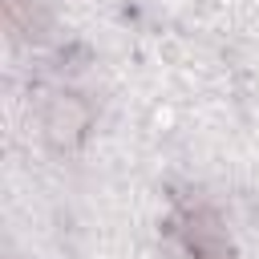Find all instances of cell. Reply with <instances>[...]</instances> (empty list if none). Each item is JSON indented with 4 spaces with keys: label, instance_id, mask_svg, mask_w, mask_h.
Wrapping results in <instances>:
<instances>
[{
    "label": "cell",
    "instance_id": "7a4b0ae2",
    "mask_svg": "<svg viewBox=\"0 0 259 259\" xmlns=\"http://www.w3.org/2000/svg\"><path fill=\"white\" fill-rule=\"evenodd\" d=\"M178 231H182V243H186L190 259H239L223 223H219V214L210 206H186Z\"/></svg>",
    "mask_w": 259,
    "mask_h": 259
},
{
    "label": "cell",
    "instance_id": "3957f363",
    "mask_svg": "<svg viewBox=\"0 0 259 259\" xmlns=\"http://www.w3.org/2000/svg\"><path fill=\"white\" fill-rule=\"evenodd\" d=\"M4 24L20 40H45L49 28H53V16L36 0H4Z\"/></svg>",
    "mask_w": 259,
    "mask_h": 259
},
{
    "label": "cell",
    "instance_id": "6da1fadb",
    "mask_svg": "<svg viewBox=\"0 0 259 259\" xmlns=\"http://www.w3.org/2000/svg\"><path fill=\"white\" fill-rule=\"evenodd\" d=\"M40 130H45V138H49L53 150H77L89 138V130H93V105H89V97H81L73 89L53 93L49 105H45V113H40Z\"/></svg>",
    "mask_w": 259,
    "mask_h": 259
}]
</instances>
